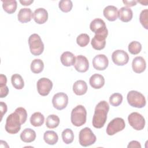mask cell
<instances>
[{"instance_id": "cell-36", "label": "cell", "mask_w": 148, "mask_h": 148, "mask_svg": "<svg viewBox=\"0 0 148 148\" xmlns=\"http://www.w3.org/2000/svg\"><path fill=\"white\" fill-rule=\"evenodd\" d=\"M139 20L142 26L146 29H148V9L143 10L139 15Z\"/></svg>"}, {"instance_id": "cell-16", "label": "cell", "mask_w": 148, "mask_h": 148, "mask_svg": "<svg viewBox=\"0 0 148 148\" xmlns=\"http://www.w3.org/2000/svg\"><path fill=\"white\" fill-rule=\"evenodd\" d=\"M33 18L37 24H44L48 19V13L44 8H38L34 12Z\"/></svg>"}, {"instance_id": "cell-34", "label": "cell", "mask_w": 148, "mask_h": 148, "mask_svg": "<svg viewBox=\"0 0 148 148\" xmlns=\"http://www.w3.org/2000/svg\"><path fill=\"white\" fill-rule=\"evenodd\" d=\"M123 101V95L120 93H114L109 98V102L113 106H119Z\"/></svg>"}, {"instance_id": "cell-39", "label": "cell", "mask_w": 148, "mask_h": 148, "mask_svg": "<svg viewBox=\"0 0 148 148\" xmlns=\"http://www.w3.org/2000/svg\"><path fill=\"white\" fill-rule=\"evenodd\" d=\"M0 107H1V121L2 119V117L3 115L6 113L7 112V105L6 104L3 102H0Z\"/></svg>"}, {"instance_id": "cell-38", "label": "cell", "mask_w": 148, "mask_h": 148, "mask_svg": "<svg viewBox=\"0 0 148 148\" xmlns=\"http://www.w3.org/2000/svg\"><path fill=\"white\" fill-rule=\"evenodd\" d=\"M8 92H9V88L6 85L0 87V97L1 98L6 97L8 95Z\"/></svg>"}, {"instance_id": "cell-1", "label": "cell", "mask_w": 148, "mask_h": 148, "mask_svg": "<svg viewBox=\"0 0 148 148\" xmlns=\"http://www.w3.org/2000/svg\"><path fill=\"white\" fill-rule=\"evenodd\" d=\"M109 110V105L106 101H101L96 105L92 120L94 127L101 128L103 127L107 119Z\"/></svg>"}, {"instance_id": "cell-42", "label": "cell", "mask_w": 148, "mask_h": 148, "mask_svg": "<svg viewBox=\"0 0 148 148\" xmlns=\"http://www.w3.org/2000/svg\"><path fill=\"white\" fill-rule=\"evenodd\" d=\"M123 2L127 6L131 7L136 5L137 1H123Z\"/></svg>"}, {"instance_id": "cell-8", "label": "cell", "mask_w": 148, "mask_h": 148, "mask_svg": "<svg viewBox=\"0 0 148 148\" xmlns=\"http://www.w3.org/2000/svg\"><path fill=\"white\" fill-rule=\"evenodd\" d=\"M130 125L135 130L140 131L144 128L145 120L143 116L138 112H132L128 116Z\"/></svg>"}, {"instance_id": "cell-19", "label": "cell", "mask_w": 148, "mask_h": 148, "mask_svg": "<svg viewBox=\"0 0 148 148\" xmlns=\"http://www.w3.org/2000/svg\"><path fill=\"white\" fill-rule=\"evenodd\" d=\"M89 83L92 88L95 89H99L104 86L105 79L102 75L95 73L90 77Z\"/></svg>"}, {"instance_id": "cell-32", "label": "cell", "mask_w": 148, "mask_h": 148, "mask_svg": "<svg viewBox=\"0 0 148 148\" xmlns=\"http://www.w3.org/2000/svg\"><path fill=\"white\" fill-rule=\"evenodd\" d=\"M128 51L132 54L136 55L139 54L142 50V45L138 41H132L128 45Z\"/></svg>"}, {"instance_id": "cell-28", "label": "cell", "mask_w": 148, "mask_h": 148, "mask_svg": "<svg viewBox=\"0 0 148 148\" xmlns=\"http://www.w3.org/2000/svg\"><path fill=\"white\" fill-rule=\"evenodd\" d=\"M11 82L12 86L17 90H21L24 86V82L23 77L19 74L16 73L12 76Z\"/></svg>"}, {"instance_id": "cell-25", "label": "cell", "mask_w": 148, "mask_h": 148, "mask_svg": "<svg viewBox=\"0 0 148 148\" xmlns=\"http://www.w3.org/2000/svg\"><path fill=\"white\" fill-rule=\"evenodd\" d=\"M43 139L47 144L54 145L58 142V136L54 131H47L44 133Z\"/></svg>"}, {"instance_id": "cell-9", "label": "cell", "mask_w": 148, "mask_h": 148, "mask_svg": "<svg viewBox=\"0 0 148 148\" xmlns=\"http://www.w3.org/2000/svg\"><path fill=\"white\" fill-rule=\"evenodd\" d=\"M36 87L38 92L40 95L46 96L52 89L53 83L48 78L42 77L38 80Z\"/></svg>"}, {"instance_id": "cell-30", "label": "cell", "mask_w": 148, "mask_h": 148, "mask_svg": "<svg viewBox=\"0 0 148 148\" xmlns=\"http://www.w3.org/2000/svg\"><path fill=\"white\" fill-rule=\"evenodd\" d=\"M59 124L60 119L56 114H50L46 119V125L49 128H55L58 126Z\"/></svg>"}, {"instance_id": "cell-10", "label": "cell", "mask_w": 148, "mask_h": 148, "mask_svg": "<svg viewBox=\"0 0 148 148\" xmlns=\"http://www.w3.org/2000/svg\"><path fill=\"white\" fill-rule=\"evenodd\" d=\"M52 103L56 109L61 110L65 109L68 103V97L64 92H58L54 95Z\"/></svg>"}, {"instance_id": "cell-35", "label": "cell", "mask_w": 148, "mask_h": 148, "mask_svg": "<svg viewBox=\"0 0 148 148\" xmlns=\"http://www.w3.org/2000/svg\"><path fill=\"white\" fill-rule=\"evenodd\" d=\"M90 42V37L87 34H81L76 38L77 44L80 47L86 46Z\"/></svg>"}, {"instance_id": "cell-12", "label": "cell", "mask_w": 148, "mask_h": 148, "mask_svg": "<svg viewBox=\"0 0 148 148\" xmlns=\"http://www.w3.org/2000/svg\"><path fill=\"white\" fill-rule=\"evenodd\" d=\"M90 28L91 31L95 34H108L105 21L99 18L94 19L90 23Z\"/></svg>"}, {"instance_id": "cell-40", "label": "cell", "mask_w": 148, "mask_h": 148, "mask_svg": "<svg viewBox=\"0 0 148 148\" xmlns=\"http://www.w3.org/2000/svg\"><path fill=\"white\" fill-rule=\"evenodd\" d=\"M128 148H131V147H137V148H141V145L140 144V143L136 140H132L131 141L128 146H127Z\"/></svg>"}, {"instance_id": "cell-41", "label": "cell", "mask_w": 148, "mask_h": 148, "mask_svg": "<svg viewBox=\"0 0 148 148\" xmlns=\"http://www.w3.org/2000/svg\"><path fill=\"white\" fill-rule=\"evenodd\" d=\"M7 78L5 75L3 74H1L0 75V87L4 86L6 85Z\"/></svg>"}, {"instance_id": "cell-7", "label": "cell", "mask_w": 148, "mask_h": 148, "mask_svg": "<svg viewBox=\"0 0 148 148\" xmlns=\"http://www.w3.org/2000/svg\"><path fill=\"white\" fill-rule=\"evenodd\" d=\"M125 127V123L124 119L121 117H116L109 122L106 131L108 135L111 136L123 130Z\"/></svg>"}, {"instance_id": "cell-3", "label": "cell", "mask_w": 148, "mask_h": 148, "mask_svg": "<svg viewBox=\"0 0 148 148\" xmlns=\"http://www.w3.org/2000/svg\"><path fill=\"white\" fill-rule=\"evenodd\" d=\"M87 111L84 106L79 105L74 108L71 115V120L72 124L76 127H80L86 122Z\"/></svg>"}, {"instance_id": "cell-14", "label": "cell", "mask_w": 148, "mask_h": 148, "mask_svg": "<svg viewBox=\"0 0 148 148\" xmlns=\"http://www.w3.org/2000/svg\"><path fill=\"white\" fill-rule=\"evenodd\" d=\"M108 35V34H95L91 42L92 47L97 50H101L104 49L106 45V38Z\"/></svg>"}, {"instance_id": "cell-4", "label": "cell", "mask_w": 148, "mask_h": 148, "mask_svg": "<svg viewBox=\"0 0 148 148\" xmlns=\"http://www.w3.org/2000/svg\"><path fill=\"white\" fill-rule=\"evenodd\" d=\"M28 45L30 51L34 56H39L44 50V44L40 36L37 34H33L29 36Z\"/></svg>"}, {"instance_id": "cell-23", "label": "cell", "mask_w": 148, "mask_h": 148, "mask_svg": "<svg viewBox=\"0 0 148 148\" xmlns=\"http://www.w3.org/2000/svg\"><path fill=\"white\" fill-rule=\"evenodd\" d=\"M60 60L63 65L65 66H71L74 65L76 57L70 51H65L61 54Z\"/></svg>"}, {"instance_id": "cell-29", "label": "cell", "mask_w": 148, "mask_h": 148, "mask_svg": "<svg viewBox=\"0 0 148 148\" xmlns=\"http://www.w3.org/2000/svg\"><path fill=\"white\" fill-rule=\"evenodd\" d=\"M31 70L34 73H40L44 68V64L40 59H34L31 64Z\"/></svg>"}, {"instance_id": "cell-15", "label": "cell", "mask_w": 148, "mask_h": 148, "mask_svg": "<svg viewBox=\"0 0 148 148\" xmlns=\"http://www.w3.org/2000/svg\"><path fill=\"white\" fill-rule=\"evenodd\" d=\"M74 67L79 72H86L89 68V62L87 58L82 55L77 56L76 57Z\"/></svg>"}, {"instance_id": "cell-43", "label": "cell", "mask_w": 148, "mask_h": 148, "mask_svg": "<svg viewBox=\"0 0 148 148\" xmlns=\"http://www.w3.org/2000/svg\"><path fill=\"white\" fill-rule=\"evenodd\" d=\"M20 2L22 4V5L28 6V5H30L32 3H33L34 1L33 0H28V1H24V0L21 1V0H20Z\"/></svg>"}, {"instance_id": "cell-2", "label": "cell", "mask_w": 148, "mask_h": 148, "mask_svg": "<svg viewBox=\"0 0 148 148\" xmlns=\"http://www.w3.org/2000/svg\"><path fill=\"white\" fill-rule=\"evenodd\" d=\"M24 124L19 113L15 110L6 118L5 124L6 131L10 134H16L20 130L21 124Z\"/></svg>"}, {"instance_id": "cell-6", "label": "cell", "mask_w": 148, "mask_h": 148, "mask_svg": "<svg viewBox=\"0 0 148 148\" xmlns=\"http://www.w3.org/2000/svg\"><path fill=\"white\" fill-rule=\"evenodd\" d=\"M97 140L95 135L88 127H85L80 130L79 134V141L81 146H89L94 144Z\"/></svg>"}, {"instance_id": "cell-31", "label": "cell", "mask_w": 148, "mask_h": 148, "mask_svg": "<svg viewBox=\"0 0 148 148\" xmlns=\"http://www.w3.org/2000/svg\"><path fill=\"white\" fill-rule=\"evenodd\" d=\"M63 142L66 144L71 143L74 139V134L73 131L70 128L65 129L61 134Z\"/></svg>"}, {"instance_id": "cell-20", "label": "cell", "mask_w": 148, "mask_h": 148, "mask_svg": "<svg viewBox=\"0 0 148 148\" xmlns=\"http://www.w3.org/2000/svg\"><path fill=\"white\" fill-rule=\"evenodd\" d=\"M33 13L29 8L21 9L17 14L18 20L21 23H25L30 21L33 17Z\"/></svg>"}, {"instance_id": "cell-13", "label": "cell", "mask_w": 148, "mask_h": 148, "mask_svg": "<svg viewBox=\"0 0 148 148\" xmlns=\"http://www.w3.org/2000/svg\"><path fill=\"white\" fill-rule=\"evenodd\" d=\"M109 64L108 57L104 54H98L92 60L93 67L98 71L105 70Z\"/></svg>"}, {"instance_id": "cell-27", "label": "cell", "mask_w": 148, "mask_h": 148, "mask_svg": "<svg viewBox=\"0 0 148 148\" xmlns=\"http://www.w3.org/2000/svg\"><path fill=\"white\" fill-rule=\"evenodd\" d=\"M45 117L40 112L34 113L30 117V123L34 127H40L43 125Z\"/></svg>"}, {"instance_id": "cell-11", "label": "cell", "mask_w": 148, "mask_h": 148, "mask_svg": "<svg viewBox=\"0 0 148 148\" xmlns=\"http://www.w3.org/2000/svg\"><path fill=\"white\" fill-rule=\"evenodd\" d=\"M112 60L114 64L119 66H123L128 63L129 56L124 50H116L112 54Z\"/></svg>"}, {"instance_id": "cell-18", "label": "cell", "mask_w": 148, "mask_h": 148, "mask_svg": "<svg viewBox=\"0 0 148 148\" xmlns=\"http://www.w3.org/2000/svg\"><path fill=\"white\" fill-rule=\"evenodd\" d=\"M104 17L110 21H115L118 17V9L113 5H109L105 7L103 11Z\"/></svg>"}, {"instance_id": "cell-24", "label": "cell", "mask_w": 148, "mask_h": 148, "mask_svg": "<svg viewBox=\"0 0 148 148\" xmlns=\"http://www.w3.org/2000/svg\"><path fill=\"white\" fill-rule=\"evenodd\" d=\"M36 135L34 130L31 128H25L20 134V139L25 143H31L35 140Z\"/></svg>"}, {"instance_id": "cell-26", "label": "cell", "mask_w": 148, "mask_h": 148, "mask_svg": "<svg viewBox=\"0 0 148 148\" xmlns=\"http://www.w3.org/2000/svg\"><path fill=\"white\" fill-rule=\"evenodd\" d=\"M2 8L3 10L9 14H12L16 10L17 3L16 0L2 1Z\"/></svg>"}, {"instance_id": "cell-17", "label": "cell", "mask_w": 148, "mask_h": 148, "mask_svg": "<svg viewBox=\"0 0 148 148\" xmlns=\"http://www.w3.org/2000/svg\"><path fill=\"white\" fill-rule=\"evenodd\" d=\"M146 67V63L145 59L140 56L135 57L132 62V68L135 73H140L145 71Z\"/></svg>"}, {"instance_id": "cell-21", "label": "cell", "mask_w": 148, "mask_h": 148, "mask_svg": "<svg viewBox=\"0 0 148 148\" xmlns=\"http://www.w3.org/2000/svg\"><path fill=\"white\" fill-rule=\"evenodd\" d=\"M118 16L121 21L127 23L132 20L133 17V12L130 8L124 6L121 8L119 10Z\"/></svg>"}, {"instance_id": "cell-22", "label": "cell", "mask_w": 148, "mask_h": 148, "mask_svg": "<svg viewBox=\"0 0 148 148\" xmlns=\"http://www.w3.org/2000/svg\"><path fill=\"white\" fill-rule=\"evenodd\" d=\"M87 91V85L85 81L79 80L73 84V91L77 95H82Z\"/></svg>"}, {"instance_id": "cell-33", "label": "cell", "mask_w": 148, "mask_h": 148, "mask_svg": "<svg viewBox=\"0 0 148 148\" xmlns=\"http://www.w3.org/2000/svg\"><path fill=\"white\" fill-rule=\"evenodd\" d=\"M58 6L62 12L67 13L72 10L73 3L71 0H61L58 3Z\"/></svg>"}, {"instance_id": "cell-5", "label": "cell", "mask_w": 148, "mask_h": 148, "mask_svg": "<svg viewBox=\"0 0 148 148\" xmlns=\"http://www.w3.org/2000/svg\"><path fill=\"white\" fill-rule=\"evenodd\" d=\"M127 99L130 105L134 108H142L146 103L145 96L140 92L135 90H131L128 92Z\"/></svg>"}, {"instance_id": "cell-37", "label": "cell", "mask_w": 148, "mask_h": 148, "mask_svg": "<svg viewBox=\"0 0 148 148\" xmlns=\"http://www.w3.org/2000/svg\"><path fill=\"white\" fill-rule=\"evenodd\" d=\"M15 110H16L19 113V114L20 115V116L22 119L23 123H25L27 120V113L26 110L24 108L18 107V108H16Z\"/></svg>"}]
</instances>
